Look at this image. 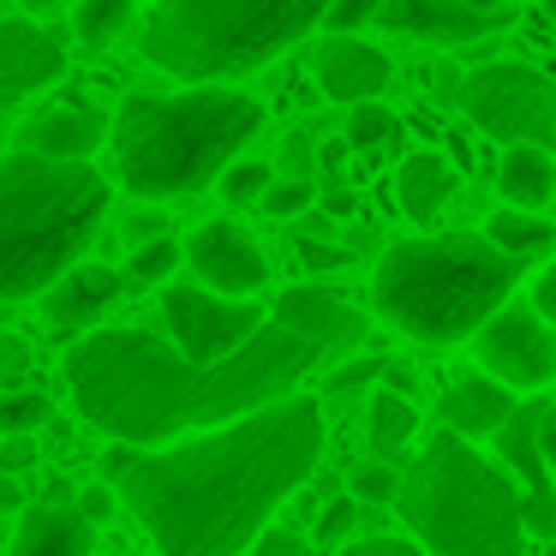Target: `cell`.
Instances as JSON below:
<instances>
[{
  "label": "cell",
  "instance_id": "obj_1",
  "mask_svg": "<svg viewBox=\"0 0 556 556\" xmlns=\"http://www.w3.org/2000/svg\"><path fill=\"white\" fill-rule=\"evenodd\" d=\"M371 336L359 305L329 288H288L269 305V329L228 365H192L168 336L150 329H97L66 353L61 377L85 425L126 448H168L186 431L210 437L293 401V383L317 365L353 353Z\"/></svg>",
  "mask_w": 556,
  "mask_h": 556
},
{
  "label": "cell",
  "instance_id": "obj_2",
  "mask_svg": "<svg viewBox=\"0 0 556 556\" xmlns=\"http://www.w3.org/2000/svg\"><path fill=\"white\" fill-rule=\"evenodd\" d=\"M324 460V401L293 395L269 413L168 448L102 455L121 503L150 532L156 556H252L269 515Z\"/></svg>",
  "mask_w": 556,
  "mask_h": 556
},
{
  "label": "cell",
  "instance_id": "obj_3",
  "mask_svg": "<svg viewBox=\"0 0 556 556\" xmlns=\"http://www.w3.org/2000/svg\"><path fill=\"white\" fill-rule=\"evenodd\" d=\"M264 132V102L245 90H180V97H126L114 114V174L132 198L168 204L222 186L240 150Z\"/></svg>",
  "mask_w": 556,
  "mask_h": 556
},
{
  "label": "cell",
  "instance_id": "obj_4",
  "mask_svg": "<svg viewBox=\"0 0 556 556\" xmlns=\"http://www.w3.org/2000/svg\"><path fill=\"white\" fill-rule=\"evenodd\" d=\"M520 276L527 264L503 257L484 233H419L377 257L371 312L419 348H455L503 312Z\"/></svg>",
  "mask_w": 556,
  "mask_h": 556
},
{
  "label": "cell",
  "instance_id": "obj_5",
  "mask_svg": "<svg viewBox=\"0 0 556 556\" xmlns=\"http://www.w3.org/2000/svg\"><path fill=\"white\" fill-rule=\"evenodd\" d=\"M102 216H109V180L90 162H42L25 150L7 156L0 162V300H30L73 276Z\"/></svg>",
  "mask_w": 556,
  "mask_h": 556
},
{
  "label": "cell",
  "instance_id": "obj_6",
  "mask_svg": "<svg viewBox=\"0 0 556 556\" xmlns=\"http://www.w3.org/2000/svg\"><path fill=\"white\" fill-rule=\"evenodd\" d=\"M401 520L425 556H520L527 496L467 437L431 431V443L401 472Z\"/></svg>",
  "mask_w": 556,
  "mask_h": 556
},
{
  "label": "cell",
  "instance_id": "obj_7",
  "mask_svg": "<svg viewBox=\"0 0 556 556\" xmlns=\"http://www.w3.org/2000/svg\"><path fill=\"white\" fill-rule=\"evenodd\" d=\"M329 7L317 0H168L138 25L150 66L186 78L192 90H228L233 78L264 73L305 42Z\"/></svg>",
  "mask_w": 556,
  "mask_h": 556
},
{
  "label": "cell",
  "instance_id": "obj_8",
  "mask_svg": "<svg viewBox=\"0 0 556 556\" xmlns=\"http://www.w3.org/2000/svg\"><path fill=\"white\" fill-rule=\"evenodd\" d=\"M460 114L479 126L484 138H503L515 144H551L556 138V90L539 66L520 61H491L479 73L460 78Z\"/></svg>",
  "mask_w": 556,
  "mask_h": 556
},
{
  "label": "cell",
  "instance_id": "obj_9",
  "mask_svg": "<svg viewBox=\"0 0 556 556\" xmlns=\"http://www.w3.org/2000/svg\"><path fill=\"white\" fill-rule=\"evenodd\" d=\"M168 341L192 365H228L269 329V312L257 300H222L210 288H162Z\"/></svg>",
  "mask_w": 556,
  "mask_h": 556
},
{
  "label": "cell",
  "instance_id": "obj_10",
  "mask_svg": "<svg viewBox=\"0 0 556 556\" xmlns=\"http://www.w3.org/2000/svg\"><path fill=\"white\" fill-rule=\"evenodd\" d=\"M472 359H479L484 377H496L503 389L527 395V389L556 383V329L532 312V300L527 305L508 300L503 312L472 336Z\"/></svg>",
  "mask_w": 556,
  "mask_h": 556
},
{
  "label": "cell",
  "instance_id": "obj_11",
  "mask_svg": "<svg viewBox=\"0 0 556 556\" xmlns=\"http://www.w3.org/2000/svg\"><path fill=\"white\" fill-rule=\"evenodd\" d=\"M515 7H472V0H383L377 30L425 42V49H467L515 25Z\"/></svg>",
  "mask_w": 556,
  "mask_h": 556
},
{
  "label": "cell",
  "instance_id": "obj_12",
  "mask_svg": "<svg viewBox=\"0 0 556 556\" xmlns=\"http://www.w3.org/2000/svg\"><path fill=\"white\" fill-rule=\"evenodd\" d=\"M186 264L198 269L210 293L222 300H257V288H269V257L264 245L252 240V228L216 216V222H198L192 240H186Z\"/></svg>",
  "mask_w": 556,
  "mask_h": 556
},
{
  "label": "cell",
  "instance_id": "obj_13",
  "mask_svg": "<svg viewBox=\"0 0 556 556\" xmlns=\"http://www.w3.org/2000/svg\"><path fill=\"white\" fill-rule=\"evenodd\" d=\"M539 401L532 407H520L515 419L496 431V467L508 472V479L520 484V496H527V532H539V539H556V472L551 460H544V443H539Z\"/></svg>",
  "mask_w": 556,
  "mask_h": 556
},
{
  "label": "cell",
  "instance_id": "obj_14",
  "mask_svg": "<svg viewBox=\"0 0 556 556\" xmlns=\"http://www.w3.org/2000/svg\"><path fill=\"white\" fill-rule=\"evenodd\" d=\"M389 54L377 49V42H365V37H324L312 49V78H317V90H324L329 102H341V109H365V102H377L383 97V85H389Z\"/></svg>",
  "mask_w": 556,
  "mask_h": 556
},
{
  "label": "cell",
  "instance_id": "obj_15",
  "mask_svg": "<svg viewBox=\"0 0 556 556\" xmlns=\"http://www.w3.org/2000/svg\"><path fill=\"white\" fill-rule=\"evenodd\" d=\"M18 144L42 162H90L102 144H114V121L90 102H66V109H42L37 121H25Z\"/></svg>",
  "mask_w": 556,
  "mask_h": 556
},
{
  "label": "cell",
  "instance_id": "obj_16",
  "mask_svg": "<svg viewBox=\"0 0 556 556\" xmlns=\"http://www.w3.org/2000/svg\"><path fill=\"white\" fill-rule=\"evenodd\" d=\"M66 73V49L37 18H0V97H30Z\"/></svg>",
  "mask_w": 556,
  "mask_h": 556
},
{
  "label": "cell",
  "instance_id": "obj_17",
  "mask_svg": "<svg viewBox=\"0 0 556 556\" xmlns=\"http://www.w3.org/2000/svg\"><path fill=\"white\" fill-rule=\"evenodd\" d=\"M126 293V276L109 264H78L73 276H61L49 293H42V317L54 329H97L102 317L121 305Z\"/></svg>",
  "mask_w": 556,
  "mask_h": 556
},
{
  "label": "cell",
  "instance_id": "obj_18",
  "mask_svg": "<svg viewBox=\"0 0 556 556\" xmlns=\"http://www.w3.org/2000/svg\"><path fill=\"white\" fill-rule=\"evenodd\" d=\"M515 389H503L496 377H484V371H460L455 383H448V395H443V431H455V437H496L508 419H515Z\"/></svg>",
  "mask_w": 556,
  "mask_h": 556
},
{
  "label": "cell",
  "instance_id": "obj_19",
  "mask_svg": "<svg viewBox=\"0 0 556 556\" xmlns=\"http://www.w3.org/2000/svg\"><path fill=\"white\" fill-rule=\"evenodd\" d=\"M90 551H97V527H90L78 508L30 503L25 515H18L13 556H90Z\"/></svg>",
  "mask_w": 556,
  "mask_h": 556
},
{
  "label": "cell",
  "instance_id": "obj_20",
  "mask_svg": "<svg viewBox=\"0 0 556 556\" xmlns=\"http://www.w3.org/2000/svg\"><path fill=\"white\" fill-rule=\"evenodd\" d=\"M455 186H460L455 162H443L437 150H413V156L401 162V174H395V204L407 210V222L431 228V222L443 216V204L455 198Z\"/></svg>",
  "mask_w": 556,
  "mask_h": 556
},
{
  "label": "cell",
  "instance_id": "obj_21",
  "mask_svg": "<svg viewBox=\"0 0 556 556\" xmlns=\"http://www.w3.org/2000/svg\"><path fill=\"white\" fill-rule=\"evenodd\" d=\"M496 192L508 198V210L539 216V210L556 198V162H551V150H539V144L503 150V162H496Z\"/></svg>",
  "mask_w": 556,
  "mask_h": 556
},
{
  "label": "cell",
  "instance_id": "obj_22",
  "mask_svg": "<svg viewBox=\"0 0 556 556\" xmlns=\"http://www.w3.org/2000/svg\"><path fill=\"white\" fill-rule=\"evenodd\" d=\"M365 425H371V460L395 467V455H407V443L419 437V407L401 389H377L371 407H365Z\"/></svg>",
  "mask_w": 556,
  "mask_h": 556
},
{
  "label": "cell",
  "instance_id": "obj_23",
  "mask_svg": "<svg viewBox=\"0 0 556 556\" xmlns=\"http://www.w3.org/2000/svg\"><path fill=\"white\" fill-rule=\"evenodd\" d=\"M484 240H491L503 257L532 264V257H544V252L556 245V228H551L544 216H527V210H491V222H484Z\"/></svg>",
  "mask_w": 556,
  "mask_h": 556
},
{
  "label": "cell",
  "instance_id": "obj_24",
  "mask_svg": "<svg viewBox=\"0 0 556 556\" xmlns=\"http://www.w3.org/2000/svg\"><path fill=\"white\" fill-rule=\"evenodd\" d=\"M132 25H144V18L132 13V0H90V7H78V13H73V37L85 42L90 54L114 49Z\"/></svg>",
  "mask_w": 556,
  "mask_h": 556
},
{
  "label": "cell",
  "instance_id": "obj_25",
  "mask_svg": "<svg viewBox=\"0 0 556 556\" xmlns=\"http://www.w3.org/2000/svg\"><path fill=\"white\" fill-rule=\"evenodd\" d=\"M54 419V401L42 389H0V443L7 437H37Z\"/></svg>",
  "mask_w": 556,
  "mask_h": 556
},
{
  "label": "cell",
  "instance_id": "obj_26",
  "mask_svg": "<svg viewBox=\"0 0 556 556\" xmlns=\"http://www.w3.org/2000/svg\"><path fill=\"white\" fill-rule=\"evenodd\" d=\"M348 496L359 508H383V503H401V472L389 460H359L348 472Z\"/></svg>",
  "mask_w": 556,
  "mask_h": 556
},
{
  "label": "cell",
  "instance_id": "obj_27",
  "mask_svg": "<svg viewBox=\"0 0 556 556\" xmlns=\"http://www.w3.org/2000/svg\"><path fill=\"white\" fill-rule=\"evenodd\" d=\"M401 138V121L395 109H383V102H365V109L348 114V150H383Z\"/></svg>",
  "mask_w": 556,
  "mask_h": 556
},
{
  "label": "cell",
  "instance_id": "obj_28",
  "mask_svg": "<svg viewBox=\"0 0 556 556\" xmlns=\"http://www.w3.org/2000/svg\"><path fill=\"white\" fill-rule=\"evenodd\" d=\"M180 257H186V245L174 240H156V245H144V252H132V264H126V281H138V288H162V281L180 269Z\"/></svg>",
  "mask_w": 556,
  "mask_h": 556
},
{
  "label": "cell",
  "instance_id": "obj_29",
  "mask_svg": "<svg viewBox=\"0 0 556 556\" xmlns=\"http://www.w3.org/2000/svg\"><path fill=\"white\" fill-rule=\"evenodd\" d=\"M269 186H276V168H269V162H233V168L222 174V198H228V204H264Z\"/></svg>",
  "mask_w": 556,
  "mask_h": 556
},
{
  "label": "cell",
  "instance_id": "obj_30",
  "mask_svg": "<svg viewBox=\"0 0 556 556\" xmlns=\"http://www.w3.org/2000/svg\"><path fill=\"white\" fill-rule=\"evenodd\" d=\"M353 527H359V503H353V496H336V503L317 508L312 539H317V544H329V551H348V532H353Z\"/></svg>",
  "mask_w": 556,
  "mask_h": 556
},
{
  "label": "cell",
  "instance_id": "obj_31",
  "mask_svg": "<svg viewBox=\"0 0 556 556\" xmlns=\"http://www.w3.org/2000/svg\"><path fill=\"white\" fill-rule=\"evenodd\" d=\"M371 377H389V359H353V365H341V371H329V383H324V395L329 401H353Z\"/></svg>",
  "mask_w": 556,
  "mask_h": 556
},
{
  "label": "cell",
  "instance_id": "obj_32",
  "mask_svg": "<svg viewBox=\"0 0 556 556\" xmlns=\"http://www.w3.org/2000/svg\"><path fill=\"white\" fill-rule=\"evenodd\" d=\"M377 13H383L377 0H341V7H329V13H324V30H329V37H359L365 25H377Z\"/></svg>",
  "mask_w": 556,
  "mask_h": 556
},
{
  "label": "cell",
  "instance_id": "obj_33",
  "mask_svg": "<svg viewBox=\"0 0 556 556\" xmlns=\"http://www.w3.org/2000/svg\"><path fill=\"white\" fill-rule=\"evenodd\" d=\"M312 186H300V180H276L269 186V198H264V216H276V222H293V216H305L312 210Z\"/></svg>",
  "mask_w": 556,
  "mask_h": 556
},
{
  "label": "cell",
  "instance_id": "obj_34",
  "mask_svg": "<svg viewBox=\"0 0 556 556\" xmlns=\"http://www.w3.org/2000/svg\"><path fill=\"white\" fill-rule=\"evenodd\" d=\"M312 174H317V144H312L305 132H293V138H288V150H281V180L312 186Z\"/></svg>",
  "mask_w": 556,
  "mask_h": 556
},
{
  "label": "cell",
  "instance_id": "obj_35",
  "mask_svg": "<svg viewBox=\"0 0 556 556\" xmlns=\"http://www.w3.org/2000/svg\"><path fill=\"white\" fill-rule=\"evenodd\" d=\"M293 252H300L305 269H317V276H329V269H348L353 264V245H324V240H293Z\"/></svg>",
  "mask_w": 556,
  "mask_h": 556
},
{
  "label": "cell",
  "instance_id": "obj_36",
  "mask_svg": "<svg viewBox=\"0 0 556 556\" xmlns=\"http://www.w3.org/2000/svg\"><path fill=\"white\" fill-rule=\"evenodd\" d=\"M126 240H132V252L168 240V216H162V210H132V216H126Z\"/></svg>",
  "mask_w": 556,
  "mask_h": 556
},
{
  "label": "cell",
  "instance_id": "obj_37",
  "mask_svg": "<svg viewBox=\"0 0 556 556\" xmlns=\"http://www.w3.org/2000/svg\"><path fill=\"white\" fill-rule=\"evenodd\" d=\"M114 508H121V491H114V484H85V491H78V515H85L90 527H102Z\"/></svg>",
  "mask_w": 556,
  "mask_h": 556
},
{
  "label": "cell",
  "instance_id": "obj_38",
  "mask_svg": "<svg viewBox=\"0 0 556 556\" xmlns=\"http://www.w3.org/2000/svg\"><path fill=\"white\" fill-rule=\"evenodd\" d=\"M252 556H312V544H305L300 532H288V527H269L264 539L252 544Z\"/></svg>",
  "mask_w": 556,
  "mask_h": 556
},
{
  "label": "cell",
  "instance_id": "obj_39",
  "mask_svg": "<svg viewBox=\"0 0 556 556\" xmlns=\"http://www.w3.org/2000/svg\"><path fill=\"white\" fill-rule=\"evenodd\" d=\"M336 556H425V551L407 539H353L348 551H336Z\"/></svg>",
  "mask_w": 556,
  "mask_h": 556
},
{
  "label": "cell",
  "instance_id": "obj_40",
  "mask_svg": "<svg viewBox=\"0 0 556 556\" xmlns=\"http://www.w3.org/2000/svg\"><path fill=\"white\" fill-rule=\"evenodd\" d=\"M25 365H30V348L13 329H0V383H7V377H25Z\"/></svg>",
  "mask_w": 556,
  "mask_h": 556
},
{
  "label": "cell",
  "instance_id": "obj_41",
  "mask_svg": "<svg viewBox=\"0 0 556 556\" xmlns=\"http://www.w3.org/2000/svg\"><path fill=\"white\" fill-rule=\"evenodd\" d=\"M0 467L13 472H25V467H37V437H7V443H0Z\"/></svg>",
  "mask_w": 556,
  "mask_h": 556
},
{
  "label": "cell",
  "instance_id": "obj_42",
  "mask_svg": "<svg viewBox=\"0 0 556 556\" xmlns=\"http://www.w3.org/2000/svg\"><path fill=\"white\" fill-rule=\"evenodd\" d=\"M532 312H539L544 324L556 329V264H544L539 281H532Z\"/></svg>",
  "mask_w": 556,
  "mask_h": 556
},
{
  "label": "cell",
  "instance_id": "obj_43",
  "mask_svg": "<svg viewBox=\"0 0 556 556\" xmlns=\"http://www.w3.org/2000/svg\"><path fill=\"white\" fill-rule=\"evenodd\" d=\"M25 508H30V503H25V484L0 467V515H25Z\"/></svg>",
  "mask_w": 556,
  "mask_h": 556
},
{
  "label": "cell",
  "instance_id": "obj_44",
  "mask_svg": "<svg viewBox=\"0 0 556 556\" xmlns=\"http://www.w3.org/2000/svg\"><path fill=\"white\" fill-rule=\"evenodd\" d=\"M539 443H544V460H551V472H556V407L539 413Z\"/></svg>",
  "mask_w": 556,
  "mask_h": 556
},
{
  "label": "cell",
  "instance_id": "obj_45",
  "mask_svg": "<svg viewBox=\"0 0 556 556\" xmlns=\"http://www.w3.org/2000/svg\"><path fill=\"white\" fill-rule=\"evenodd\" d=\"M324 210H329V216H353V192H348V186H336V192H324Z\"/></svg>",
  "mask_w": 556,
  "mask_h": 556
}]
</instances>
